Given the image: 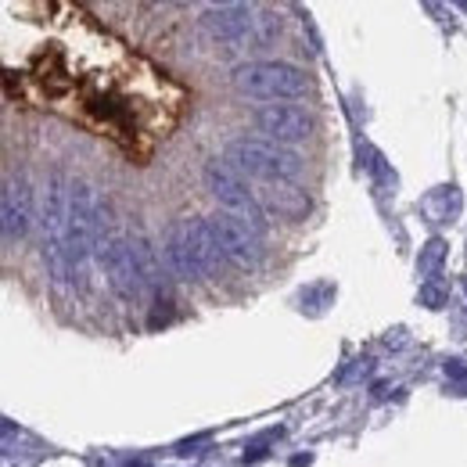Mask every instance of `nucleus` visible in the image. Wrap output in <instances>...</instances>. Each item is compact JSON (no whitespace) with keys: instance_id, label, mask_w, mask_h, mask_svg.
Returning <instances> with one entry per match:
<instances>
[{"instance_id":"f03ea898","label":"nucleus","mask_w":467,"mask_h":467,"mask_svg":"<svg viewBox=\"0 0 467 467\" xmlns=\"http://www.w3.org/2000/svg\"><path fill=\"white\" fill-rule=\"evenodd\" d=\"M231 87L248 101H266V105H295L302 101L313 83L309 76L292 61H241L231 72Z\"/></svg>"},{"instance_id":"423d86ee","label":"nucleus","mask_w":467,"mask_h":467,"mask_svg":"<svg viewBox=\"0 0 467 467\" xmlns=\"http://www.w3.org/2000/svg\"><path fill=\"white\" fill-rule=\"evenodd\" d=\"M209 227H213V237L223 252V259L237 266V270H255L266 255V237L255 234L244 220H237L231 213H213L209 216Z\"/></svg>"},{"instance_id":"9d476101","label":"nucleus","mask_w":467,"mask_h":467,"mask_svg":"<svg viewBox=\"0 0 467 467\" xmlns=\"http://www.w3.org/2000/svg\"><path fill=\"white\" fill-rule=\"evenodd\" d=\"M255 194H259V202H263L270 220L298 223V220L309 216V194L298 183H259Z\"/></svg>"},{"instance_id":"0eeeda50","label":"nucleus","mask_w":467,"mask_h":467,"mask_svg":"<svg viewBox=\"0 0 467 467\" xmlns=\"http://www.w3.org/2000/svg\"><path fill=\"white\" fill-rule=\"evenodd\" d=\"M98 266L105 270V281H109V288H112L119 298L137 302L140 295L148 292L144 270H140L137 252H133V234H119L116 241L98 255Z\"/></svg>"},{"instance_id":"39448f33","label":"nucleus","mask_w":467,"mask_h":467,"mask_svg":"<svg viewBox=\"0 0 467 467\" xmlns=\"http://www.w3.org/2000/svg\"><path fill=\"white\" fill-rule=\"evenodd\" d=\"M202 180H205V191L220 202V209H223V213H231V216H237V220H244L252 231L266 237V223H270V216H266V209H263V202H259L255 187L237 173L234 166H227L223 159H209V162H205V170H202Z\"/></svg>"},{"instance_id":"7ed1b4c3","label":"nucleus","mask_w":467,"mask_h":467,"mask_svg":"<svg viewBox=\"0 0 467 467\" xmlns=\"http://www.w3.org/2000/svg\"><path fill=\"white\" fill-rule=\"evenodd\" d=\"M223 162L255 183H298V176L306 170V162L295 148L274 144L266 137H248V133L234 137L223 148Z\"/></svg>"},{"instance_id":"f257e3e1","label":"nucleus","mask_w":467,"mask_h":467,"mask_svg":"<svg viewBox=\"0 0 467 467\" xmlns=\"http://www.w3.org/2000/svg\"><path fill=\"white\" fill-rule=\"evenodd\" d=\"M162 259L170 266L176 281H205L213 274H220V266L227 263L213 227H209V216H180L173 220L166 234H162Z\"/></svg>"},{"instance_id":"1a4fd4ad","label":"nucleus","mask_w":467,"mask_h":467,"mask_svg":"<svg viewBox=\"0 0 467 467\" xmlns=\"http://www.w3.org/2000/svg\"><path fill=\"white\" fill-rule=\"evenodd\" d=\"M255 130L259 137L274 140V144H285V148H295L302 140L313 137V116L298 105H263L255 112Z\"/></svg>"},{"instance_id":"20e7f679","label":"nucleus","mask_w":467,"mask_h":467,"mask_svg":"<svg viewBox=\"0 0 467 467\" xmlns=\"http://www.w3.org/2000/svg\"><path fill=\"white\" fill-rule=\"evenodd\" d=\"M202 29L227 47H266L281 36V18L255 4H220L202 15Z\"/></svg>"},{"instance_id":"6e6552de","label":"nucleus","mask_w":467,"mask_h":467,"mask_svg":"<svg viewBox=\"0 0 467 467\" xmlns=\"http://www.w3.org/2000/svg\"><path fill=\"white\" fill-rule=\"evenodd\" d=\"M36 223V202L29 191V180L22 173L4 176V194H0V227H4V241L15 244Z\"/></svg>"}]
</instances>
